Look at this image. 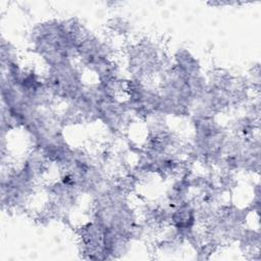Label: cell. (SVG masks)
Returning <instances> with one entry per match:
<instances>
[{
    "mask_svg": "<svg viewBox=\"0 0 261 261\" xmlns=\"http://www.w3.org/2000/svg\"><path fill=\"white\" fill-rule=\"evenodd\" d=\"M89 29L77 18L45 19L29 33L30 48L46 67L76 61L77 46Z\"/></svg>",
    "mask_w": 261,
    "mask_h": 261,
    "instance_id": "1",
    "label": "cell"
},
{
    "mask_svg": "<svg viewBox=\"0 0 261 261\" xmlns=\"http://www.w3.org/2000/svg\"><path fill=\"white\" fill-rule=\"evenodd\" d=\"M129 194L111 181L103 193L93 198L92 219L105 231H111L132 242L139 215L132 205Z\"/></svg>",
    "mask_w": 261,
    "mask_h": 261,
    "instance_id": "2",
    "label": "cell"
},
{
    "mask_svg": "<svg viewBox=\"0 0 261 261\" xmlns=\"http://www.w3.org/2000/svg\"><path fill=\"white\" fill-rule=\"evenodd\" d=\"M193 135L188 146V156L207 167L221 169L225 148L230 137L227 126L217 116L191 115Z\"/></svg>",
    "mask_w": 261,
    "mask_h": 261,
    "instance_id": "3",
    "label": "cell"
},
{
    "mask_svg": "<svg viewBox=\"0 0 261 261\" xmlns=\"http://www.w3.org/2000/svg\"><path fill=\"white\" fill-rule=\"evenodd\" d=\"M170 65L171 59L163 47L150 38H142L125 48L124 66L130 79L149 83L158 79Z\"/></svg>",
    "mask_w": 261,
    "mask_h": 261,
    "instance_id": "4",
    "label": "cell"
},
{
    "mask_svg": "<svg viewBox=\"0 0 261 261\" xmlns=\"http://www.w3.org/2000/svg\"><path fill=\"white\" fill-rule=\"evenodd\" d=\"M41 180L23 165H8L1 172L2 209L18 211L24 209Z\"/></svg>",
    "mask_w": 261,
    "mask_h": 261,
    "instance_id": "5",
    "label": "cell"
},
{
    "mask_svg": "<svg viewBox=\"0 0 261 261\" xmlns=\"http://www.w3.org/2000/svg\"><path fill=\"white\" fill-rule=\"evenodd\" d=\"M43 81L53 100L64 103L76 99L87 86L84 69L76 61L46 67Z\"/></svg>",
    "mask_w": 261,
    "mask_h": 261,
    "instance_id": "6",
    "label": "cell"
},
{
    "mask_svg": "<svg viewBox=\"0 0 261 261\" xmlns=\"http://www.w3.org/2000/svg\"><path fill=\"white\" fill-rule=\"evenodd\" d=\"M199 223L197 203L193 198L169 207L168 226L174 229L184 243L198 229Z\"/></svg>",
    "mask_w": 261,
    "mask_h": 261,
    "instance_id": "7",
    "label": "cell"
},
{
    "mask_svg": "<svg viewBox=\"0 0 261 261\" xmlns=\"http://www.w3.org/2000/svg\"><path fill=\"white\" fill-rule=\"evenodd\" d=\"M80 252L84 259L106 260L103 246V229L93 219L77 228Z\"/></svg>",
    "mask_w": 261,
    "mask_h": 261,
    "instance_id": "8",
    "label": "cell"
},
{
    "mask_svg": "<svg viewBox=\"0 0 261 261\" xmlns=\"http://www.w3.org/2000/svg\"><path fill=\"white\" fill-rule=\"evenodd\" d=\"M171 66L189 81L205 74L200 59L187 47H177L170 56Z\"/></svg>",
    "mask_w": 261,
    "mask_h": 261,
    "instance_id": "9",
    "label": "cell"
},
{
    "mask_svg": "<svg viewBox=\"0 0 261 261\" xmlns=\"http://www.w3.org/2000/svg\"><path fill=\"white\" fill-rule=\"evenodd\" d=\"M191 171L185 172L172 178V182L166 192V199L168 206H173L192 198Z\"/></svg>",
    "mask_w": 261,
    "mask_h": 261,
    "instance_id": "10",
    "label": "cell"
},
{
    "mask_svg": "<svg viewBox=\"0 0 261 261\" xmlns=\"http://www.w3.org/2000/svg\"><path fill=\"white\" fill-rule=\"evenodd\" d=\"M237 242L239 243L240 249L244 253L251 255V258L253 254H259V249H260L259 229L246 226Z\"/></svg>",
    "mask_w": 261,
    "mask_h": 261,
    "instance_id": "11",
    "label": "cell"
},
{
    "mask_svg": "<svg viewBox=\"0 0 261 261\" xmlns=\"http://www.w3.org/2000/svg\"><path fill=\"white\" fill-rule=\"evenodd\" d=\"M0 41V67L20 61L17 48L3 36Z\"/></svg>",
    "mask_w": 261,
    "mask_h": 261,
    "instance_id": "12",
    "label": "cell"
},
{
    "mask_svg": "<svg viewBox=\"0 0 261 261\" xmlns=\"http://www.w3.org/2000/svg\"><path fill=\"white\" fill-rule=\"evenodd\" d=\"M107 28L116 37H127L133 32V24L124 17L115 16L109 19Z\"/></svg>",
    "mask_w": 261,
    "mask_h": 261,
    "instance_id": "13",
    "label": "cell"
}]
</instances>
